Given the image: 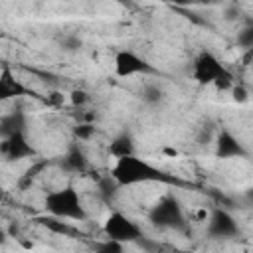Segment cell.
<instances>
[{
    "label": "cell",
    "mask_w": 253,
    "mask_h": 253,
    "mask_svg": "<svg viewBox=\"0 0 253 253\" xmlns=\"http://www.w3.org/2000/svg\"><path fill=\"white\" fill-rule=\"evenodd\" d=\"M113 67H115V75L123 77V79L132 77V75H152V73H156L154 65L146 57L138 55L132 49H119L115 53Z\"/></svg>",
    "instance_id": "8992f818"
},
{
    "label": "cell",
    "mask_w": 253,
    "mask_h": 253,
    "mask_svg": "<svg viewBox=\"0 0 253 253\" xmlns=\"http://www.w3.org/2000/svg\"><path fill=\"white\" fill-rule=\"evenodd\" d=\"M42 225H45L47 229H51V231H55V233H65V235H73L75 231H73V227H69L63 219H59V217H53V215H49V217H40L38 219Z\"/></svg>",
    "instance_id": "5bb4252c"
},
{
    "label": "cell",
    "mask_w": 253,
    "mask_h": 253,
    "mask_svg": "<svg viewBox=\"0 0 253 253\" xmlns=\"http://www.w3.org/2000/svg\"><path fill=\"white\" fill-rule=\"evenodd\" d=\"M148 221L158 229L184 231L188 227L184 208L174 194H164L154 202V206L148 210Z\"/></svg>",
    "instance_id": "277c9868"
},
{
    "label": "cell",
    "mask_w": 253,
    "mask_h": 253,
    "mask_svg": "<svg viewBox=\"0 0 253 253\" xmlns=\"http://www.w3.org/2000/svg\"><path fill=\"white\" fill-rule=\"evenodd\" d=\"M26 95H36L34 91H30L20 79H16V75L12 73L10 65H2L0 69V99L8 101V99H18V97H26Z\"/></svg>",
    "instance_id": "30bf717a"
},
{
    "label": "cell",
    "mask_w": 253,
    "mask_h": 253,
    "mask_svg": "<svg viewBox=\"0 0 253 253\" xmlns=\"http://www.w3.org/2000/svg\"><path fill=\"white\" fill-rule=\"evenodd\" d=\"M235 42H237V45H239L241 49L253 53V24L241 28V30L237 32V36H235Z\"/></svg>",
    "instance_id": "2e32d148"
},
{
    "label": "cell",
    "mask_w": 253,
    "mask_h": 253,
    "mask_svg": "<svg viewBox=\"0 0 253 253\" xmlns=\"http://www.w3.org/2000/svg\"><path fill=\"white\" fill-rule=\"evenodd\" d=\"M89 93L87 91H83V89H73L71 93H69V101H71V105H75V107H83L85 103H89Z\"/></svg>",
    "instance_id": "ffe728a7"
},
{
    "label": "cell",
    "mask_w": 253,
    "mask_h": 253,
    "mask_svg": "<svg viewBox=\"0 0 253 253\" xmlns=\"http://www.w3.org/2000/svg\"><path fill=\"white\" fill-rule=\"evenodd\" d=\"M192 79L202 87L213 85L221 91L233 87V73L210 49H202L196 53L192 61Z\"/></svg>",
    "instance_id": "7a4b0ae2"
},
{
    "label": "cell",
    "mask_w": 253,
    "mask_h": 253,
    "mask_svg": "<svg viewBox=\"0 0 253 253\" xmlns=\"http://www.w3.org/2000/svg\"><path fill=\"white\" fill-rule=\"evenodd\" d=\"M206 233L210 239H233L239 235V223L227 210L215 208L206 221Z\"/></svg>",
    "instance_id": "52a82bcc"
},
{
    "label": "cell",
    "mask_w": 253,
    "mask_h": 253,
    "mask_svg": "<svg viewBox=\"0 0 253 253\" xmlns=\"http://www.w3.org/2000/svg\"><path fill=\"white\" fill-rule=\"evenodd\" d=\"M140 97H142V101L148 103V105H158V103L164 99V91H162V87H158V85H154V83H148V85L142 87Z\"/></svg>",
    "instance_id": "9a60e30c"
},
{
    "label": "cell",
    "mask_w": 253,
    "mask_h": 253,
    "mask_svg": "<svg viewBox=\"0 0 253 253\" xmlns=\"http://www.w3.org/2000/svg\"><path fill=\"white\" fill-rule=\"evenodd\" d=\"M95 253H125V245L113 239H105L101 243H97Z\"/></svg>",
    "instance_id": "ac0fdd59"
},
{
    "label": "cell",
    "mask_w": 253,
    "mask_h": 253,
    "mask_svg": "<svg viewBox=\"0 0 253 253\" xmlns=\"http://www.w3.org/2000/svg\"><path fill=\"white\" fill-rule=\"evenodd\" d=\"M18 132H26V115L22 109H14V111L2 115V119H0L2 138H8V136L18 134Z\"/></svg>",
    "instance_id": "4fadbf2b"
},
{
    "label": "cell",
    "mask_w": 253,
    "mask_h": 253,
    "mask_svg": "<svg viewBox=\"0 0 253 253\" xmlns=\"http://www.w3.org/2000/svg\"><path fill=\"white\" fill-rule=\"evenodd\" d=\"M0 154L6 162H18V160L36 156V148L30 144L26 132H18V134H12L8 138H2Z\"/></svg>",
    "instance_id": "9c48e42d"
},
{
    "label": "cell",
    "mask_w": 253,
    "mask_h": 253,
    "mask_svg": "<svg viewBox=\"0 0 253 253\" xmlns=\"http://www.w3.org/2000/svg\"><path fill=\"white\" fill-rule=\"evenodd\" d=\"M43 210L59 219H71V221H85L87 211L81 202L79 192L75 186H63L57 190H51L43 198Z\"/></svg>",
    "instance_id": "3957f363"
},
{
    "label": "cell",
    "mask_w": 253,
    "mask_h": 253,
    "mask_svg": "<svg viewBox=\"0 0 253 253\" xmlns=\"http://www.w3.org/2000/svg\"><path fill=\"white\" fill-rule=\"evenodd\" d=\"M109 174L115 178V182L125 188V186H136V184H150V182H158V184H176V178L168 172H164L162 168L154 166L152 162L140 158V156H126V158H119L115 160V164L111 166Z\"/></svg>",
    "instance_id": "6da1fadb"
},
{
    "label": "cell",
    "mask_w": 253,
    "mask_h": 253,
    "mask_svg": "<svg viewBox=\"0 0 253 253\" xmlns=\"http://www.w3.org/2000/svg\"><path fill=\"white\" fill-rule=\"evenodd\" d=\"M81 45H83V42L77 36H73V34H69V36H65L61 40V47L65 51H77V49H81Z\"/></svg>",
    "instance_id": "44dd1931"
},
{
    "label": "cell",
    "mask_w": 253,
    "mask_h": 253,
    "mask_svg": "<svg viewBox=\"0 0 253 253\" xmlns=\"http://www.w3.org/2000/svg\"><path fill=\"white\" fill-rule=\"evenodd\" d=\"M213 154L219 160H231V158H247L249 152L245 144L239 140V136H235L229 128H221L213 140Z\"/></svg>",
    "instance_id": "ba28073f"
},
{
    "label": "cell",
    "mask_w": 253,
    "mask_h": 253,
    "mask_svg": "<svg viewBox=\"0 0 253 253\" xmlns=\"http://www.w3.org/2000/svg\"><path fill=\"white\" fill-rule=\"evenodd\" d=\"M119 184L115 182V178L109 174V176H105L103 180H99V192L103 194V198H107V200H111V198H115L117 196V192H119Z\"/></svg>",
    "instance_id": "e0dca14e"
},
{
    "label": "cell",
    "mask_w": 253,
    "mask_h": 253,
    "mask_svg": "<svg viewBox=\"0 0 253 253\" xmlns=\"http://www.w3.org/2000/svg\"><path fill=\"white\" fill-rule=\"evenodd\" d=\"M95 132V125L93 123H77L73 126V136L79 140H89Z\"/></svg>",
    "instance_id": "d6986e66"
},
{
    "label": "cell",
    "mask_w": 253,
    "mask_h": 253,
    "mask_svg": "<svg viewBox=\"0 0 253 253\" xmlns=\"http://www.w3.org/2000/svg\"><path fill=\"white\" fill-rule=\"evenodd\" d=\"M103 233H105L107 239L119 241L123 245H126V243H138L144 237L142 227L132 217H128L123 211H111L105 217V221H103Z\"/></svg>",
    "instance_id": "5b68a950"
},
{
    "label": "cell",
    "mask_w": 253,
    "mask_h": 253,
    "mask_svg": "<svg viewBox=\"0 0 253 253\" xmlns=\"http://www.w3.org/2000/svg\"><path fill=\"white\" fill-rule=\"evenodd\" d=\"M59 166H61L65 172L83 174V172L89 168V160H87V154H85L77 144H73V146H69V150L61 156Z\"/></svg>",
    "instance_id": "7c38bea8"
},
{
    "label": "cell",
    "mask_w": 253,
    "mask_h": 253,
    "mask_svg": "<svg viewBox=\"0 0 253 253\" xmlns=\"http://www.w3.org/2000/svg\"><path fill=\"white\" fill-rule=\"evenodd\" d=\"M249 55H251V57H249V61H251V65H253V53H249Z\"/></svg>",
    "instance_id": "603a6c76"
},
{
    "label": "cell",
    "mask_w": 253,
    "mask_h": 253,
    "mask_svg": "<svg viewBox=\"0 0 253 253\" xmlns=\"http://www.w3.org/2000/svg\"><path fill=\"white\" fill-rule=\"evenodd\" d=\"M231 93H233V101L235 103H245L247 101V89L243 85H233Z\"/></svg>",
    "instance_id": "7402d4cb"
},
{
    "label": "cell",
    "mask_w": 253,
    "mask_h": 253,
    "mask_svg": "<svg viewBox=\"0 0 253 253\" xmlns=\"http://www.w3.org/2000/svg\"><path fill=\"white\" fill-rule=\"evenodd\" d=\"M107 152L109 156H113L115 160L119 158H126V156H134L136 154V144H134V138L128 130H121L119 134H115L107 146Z\"/></svg>",
    "instance_id": "8fae6325"
}]
</instances>
